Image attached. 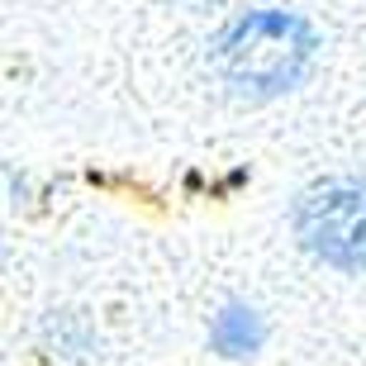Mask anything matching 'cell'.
<instances>
[{
    "mask_svg": "<svg viewBox=\"0 0 366 366\" xmlns=\"http://www.w3.org/2000/svg\"><path fill=\"white\" fill-rule=\"evenodd\" d=\"M314 48L319 39H314L310 19L290 10H247L219 29V39L209 43V62L233 95L272 100L305 81Z\"/></svg>",
    "mask_w": 366,
    "mask_h": 366,
    "instance_id": "cell-1",
    "label": "cell"
},
{
    "mask_svg": "<svg viewBox=\"0 0 366 366\" xmlns=\"http://www.w3.org/2000/svg\"><path fill=\"white\" fill-rule=\"evenodd\" d=\"M290 229L314 262L333 272H366V181L324 177L305 186L290 204Z\"/></svg>",
    "mask_w": 366,
    "mask_h": 366,
    "instance_id": "cell-2",
    "label": "cell"
},
{
    "mask_svg": "<svg viewBox=\"0 0 366 366\" xmlns=\"http://www.w3.org/2000/svg\"><path fill=\"white\" fill-rule=\"evenodd\" d=\"M267 342V319L243 300H229L224 310L209 319V347L229 362H252Z\"/></svg>",
    "mask_w": 366,
    "mask_h": 366,
    "instance_id": "cell-3",
    "label": "cell"
}]
</instances>
